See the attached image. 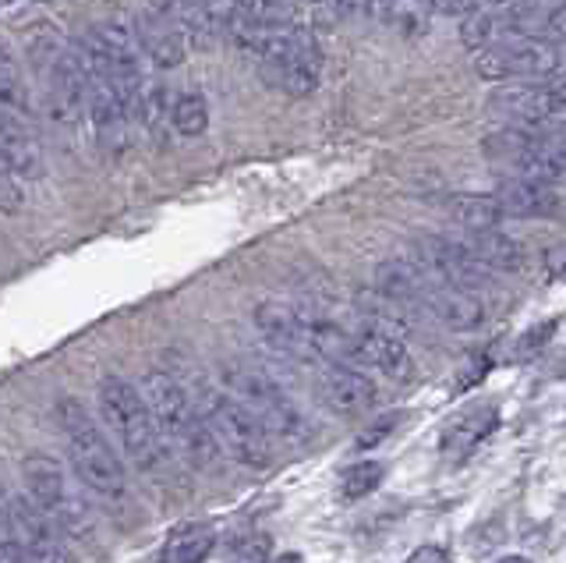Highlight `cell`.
I'll list each match as a JSON object with an SVG mask.
<instances>
[{"label": "cell", "instance_id": "obj_30", "mask_svg": "<svg viewBox=\"0 0 566 563\" xmlns=\"http://www.w3.org/2000/svg\"><path fill=\"white\" fill-rule=\"evenodd\" d=\"M0 563H25L22 550L14 542V528H11V507H8V492L0 486Z\"/></svg>", "mask_w": 566, "mask_h": 563}, {"label": "cell", "instance_id": "obj_20", "mask_svg": "<svg viewBox=\"0 0 566 563\" xmlns=\"http://www.w3.org/2000/svg\"><path fill=\"white\" fill-rule=\"evenodd\" d=\"M457 241L464 244L489 273H517L524 267L521 244L510 234H503L500 227H492V231H464Z\"/></svg>", "mask_w": 566, "mask_h": 563}, {"label": "cell", "instance_id": "obj_19", "mask_svg": "<svg viewBox=\"0 0 566 563\" xmlns=\"http://www.w3.org/2000/svg\"><path fill=\"white\" fill-rule=\"evenodd\" d=\"M500 426V411L495 404H471L460 411L447 429H442V453L450 461H464V457L492 436V429Z\"/></svg>", "mask_w": 566, "mask_h": 563}, {"label": "cell", "instance_id": "obj_17", "mask_svg": "<svg viewBox=\"0 0 566 563\" xmlns=\"http://www.w3.org/2000/svg\"><path fill=\"white\" fill-rule=\"evenodd\" d=\"M135 43L142 50V58H149L156 67H177L188 58V40L185 32L170 25L167 19H159L153 11H142L135 22Z\"/></svg>", "mask_w": 566, "mask_h": 563}, {"label": "cell", "instance_id": "obj_22", "mask_svg": "<svg viewBox=\"0 0 566 563\" xmlns=\"http://www.w3.org/2000/svg\"><path fill=\"white\" fill-rule=\"evenodd\" d=\"M149 11L159 14V19H167L170 25L181 29L188 46L191 43L209 46L212 40L220 37V29L212 25V19H209L206 8H202V0H149Z\"/></svg>", "mask_w": 566, "mask_h": 563}, {"label": "cell", "instance_id": "obj_13", "mask_svg": "<svg viewBox=\"0 0 566 563\" xmlns=\"http://www.w3.org/2000/svg\"><path fill=\"white\" fill-rule=\"evenodd\" d=\"M347 365L379 368L389 379H407L415 373L403 333H394L376 323H358L354 330H347Z\"/></svg>", "mask_w": 566, "mask_h": 563}, {"label": "cell", "instance_id": "obj_31", "mask_svg": "<svg viewBox=\"0 0 566 563\" xmlns=\"http://www.w3.org/2000/svg\"><path fill=\"white\" fill-rule=\"evenodd\" d=\"M206 14L212 19L220 32H230V22H234V0H202Z\"/></svg>", "mask_w": 566, "mask_h": 563}, {"label": "cell", "instance_id": "obj_3", "mask_svg": "<svg viewBox=\"0 0 566 563\" xmlns=\"http://www.w3.org/2000/svg\"><path fill=\"white\" fill-rule=\"evenodd\" d=\"M248 50H255L265 82L287 96H312L323 82V46L301 22L259 29Z\"/></svg>", "mask_w": 566, "mask_h": 563}, {"label": "cell", "instance_id": "obj_34", "mask_svg": "<svg viewBox=\"0 0 566 563\" xmlns=\"http://www.w3.org/2000/svg\"><path fill=\"white\" fill-rule=\"evenodd\" d=\"M273 563H305V560H301L297 553H283V556H276Z\"/></svg>", "mask_w": 566, "mask_h": 563}, {"label": "cell", "instance_id": "obj_9", "mask_svg": "<svg viewBox=\"0 0 566 563\" xmlns=\"http://www.w3.org/2000/svg\"><path fill=\"white\" fill-rule=\"evenodd\" d=\"M563 82H503L500 90H492L489 111L503 117L506 128H524V132H542V135H559L563 125Z\"/></svg>", "mask_w": 566, "mask_h": 563}, {"label": "cell", "instance_id": "obj_35", "mask_svg": "<svg viewBox=\"0 0 566 563\" xmlns=\"http://www.w3.org/2000/svg\"><path fill=\"white\" fill-rule=\"evenodd\" d=\"M500 563H531V560L527 556H503Z\"/></svg>", "mask_w": 566, "mask_h": 563}, {"label": "cell", "instance_id": "obj_2", "mask_svg": "<svg viewBox=\"0 0 566 563\" xmlns=\"http://www.w3.org/2000/svg\"><path fill=\"white\" fill-rule=\"evenodd\" d=\"M57 418L71 450V465L78 471V482L103 503L128 500V471H124V461L111 447V439L103 436V429L96 426V418L88 415L85 404L75 397H64Z\"/></svg>", "mask_w": 566, "mask_h": 563}, {"label": "cell", "instance_id": "obj_10", "mask_svg": "<svg viewBox=\"0 0 566 563\" xmlns=\"http://www.w3.org/2000/svg\"><path fill=\"white\" fill-rule=\"evenodd\" d=\"M474 72L485 82H548L559 79V43L542 37H506L474 54Z\"/></svg>", "mask_w": 566, "mask_h": 563}, {"label": "cell", "instance_id": "obj_12", "mask_svg": "<svg viewBox=\"0 0 566 563\" xmlns=\"http://www.w3.org/2000/svg\"><path fill=\"white\" fill-rule=\"evenodd\" d=\"M255 330L262 341L283 358L323 365V347H318V315L301 312L287 302H262L255 309Z\"/></svg>", "mask_w": 566, "mask_h": 563}, {"label": "cell", "instance_id": "obj_23", "mask_svg": "<svg viewBox=\"0 0 566 563\" xmlns=\"http://www.w3.org/2000/svg\"><path fill=\"white\" fill-rule=\"evenodd\" d=\"M212 545H217V532L209 524H185L167 535L156 563H202Z\"/></svg>", "mask_w": 566, "mask_h": 563}, {"label": "cell", "instance_id": "obj_11", "mask_svg": "<svg viewBox=\"0 0 566 563\" xmlns=\"http://www.w3.org/2000/svg\"><path fill=\"white\" fill-rule=\"evenodd\" d=\"M40 61H43V96L53 125L78 128L85 121V72L78 50L53 40L40 46Z\"/></svg>", "mask_w": 566, "mask_h": 563}, {"label": "cell", "instance_id": "obj_15", "mask_svg": "<svg viewBox=\"0 0 566 563\" xmlns=\"http://www.w3.org/2000/svg\"><path fill=\"white\" fill-rule=\"evenodd\" d=\"M82 72H85V117L93 121L96 143L103 146V153L120 156L128 149V132H132L128 107H124L120 96L114 93V85L99 72H88L85 64H82Z\"/></svg>", "mask_w": 566, "mask_h": 563}, {"label": "cell", "instance_id": "obj_16", "mask_svg": "<svg viewBox=\"0 0 566 563\" xmlns=\"http://www.w3.org/2000/svg\"><path fill=\"white\" fill-rule=\"evenodd\" d=\"M318 379H323V394H326L333 411H340L347 418L376 411V397H379L376 383H371L365 373H358L354 365L323 362V373H318Z\"/></svg>", "mask_w": 566, "mask_h": 563}, {"label": "cell", "instance_id": "obj_18", "mask_svg": "<svg viewBox=\"0 0 566 563\" xmlns=\"http://www.w3.org/2000/svg\"><path fill=\"white\" fill-rule=\"evenodd\" d=\"M495 206H500L503 220L517 217V220H538V217H553L559 209L556 188L538 185V181H524V178H506L495 188Z\"/></svg>", "mask_w": 566, "mask_h": 563}, {"label": "cell", "instance_id": "obj_32", "mask_svg": "<svg viewBox=\"0 0 566 563\" xmlns=\"http://www.w3.org/2000/svg\"><path fill=\"white\" fill-rule=\"evenodd\" d=\"M429 8L439 11V14H450V19H457V14H471L478 8V0H429Z\"/></svg>", "mask_w": 566, "mask_h": 563}, {"label": "cell", "instance_id": "obj_26", "mask_svg": "<svg viewBox=\"0 0 566 563\" xmlns=\"http://www.w3.org/2000/svg\"><path fill=\"white\" fill-rule=\"evenodd\" d=\"M429 14H432L429 0H389L376 19L397 25L407 37H418V32H424V25H429Z\"/></svg>", "mask_w": 566, "mask_h": 563}, {"label": "cell", "instance_id": "obj_6", "mask_svg": "<svg viewBox=\"0 0 566 563\" xmlns=\"http://www.w3.org/2000/svg\"><path fill=\"white\" fill-rule=\"evenodd\" d=\"M223 390L234 397L241 408H248L265 436L283 439L287 447H301L312 439L308 418L301 415L297 404L280 390V386L252 365H223Z\"/></svg>", "mask_w": 566, "mask_h": 563}, {"label": "cell", "instance_id": "obj_8", "mask_svg": "<svg viewBox=\"0 0 566 563\" xmlns=\"http://www.w3.org/2000/svg\"><path fill=\"white\" fill-rule=\"evenodd\" d=\"M485 156L503 167L510 178H524V181H538L556 188L563 181V138L559 135H542V132H524V128H500L492 132L482 143Z\"/></svg>", "mask_w": 566, "mask_h": 563}, {"label": "cell", "instance_id": "obj_36", "mask_svg": "<svg viewBox=\"0 0 566 563\" xmlns=\"http://www.w3.org/2000/svg\"><path fill=\"white\" fill-rule=\"evenodd\" d=\"M29 4H43V0H29Z\"/></svg>", "mask_w": 566, "mask_h": 563}, {"label": "cell", "instance_id": "obj_4", "mask_svg": "<svg viewBox=\"0 0 566 563\" xmlns=\"http://www.w3.org/2000/svg\"><path fill=\"white\" fill-rule=\"evenodd\" d=\"M99 411L106 418V426H111L120 439V450L124 457L142 468V471H159L167 461V444L164 436H159L156 421H153V411L146 397L135 383H128L124 376H103L99 379Z\"/></svg>", "mask_w": 566, "mask_h": 563}, {"label": "cell", "instance_id": "obj_5", "mask_svg": "<svg viewBox=\"0 0 566 563\" xmlns=\"http://www.w3.org/2000/svg\"><path fill=\"white\" fill-rule=\"evenodd\" d=\"M22 479H25V497L43 510L46 521L57 528L67 542H96V518L88 510V500L71 486L64 465L57 457L43 450L29 453L22 461Z\"/></svg>", "mask_w": 566, "mask_h": 563}, {"label": "cell", "instance_id": "obj_14", "mask_svg": "<svg viewBox=\"0 0 566 563\" xmlns=\"http://www.w3.org/2000/svg\"><path fill=\"white\" fill-rule=\"evenodd\" d=\"M14 542L25 563H75L64 535L46 521V514L29 497H8Z\"/></svg>", "mask_w": 566, "mask_h": 563}, {"label": "cell", "instance_id": "obj_25", "mask_svg": "<svg viewBox=\"0 0 566 563\" xmlns=\"http://www.w3.org/2000/svg\"><path fill=\"white\" fill-rule=\"evenodd\" d=\"M170 125L177 128V135L195 138L209 128V107L199 93H181L170 103Z\"/></svg>", "mask_w": 566, "mask_h": 563}, {"label": "cell", "instance_id": "obj_28", "mask_svg": "<svg viewBox=\"0 0 566 563\" xmlns=\"http://www.w3.org/2000/svg\"><path fill=\"white\" fill-rule=\"evenodd\" d=\"M382 482V465L379 461H358L344 471V482H340V497L344 500H361L368 497L371 489Z\"/></svg>", "mask_w": 566, "mask_h": 563}, {"label": "cell", "instance_id": "obj_29", "mask_svg": "<svg viewBox=\"0 0 566 563\" xmlns=\"http://www.w3.org/2000/svg\"><path fill=\"white\" fill-rule=\"evenodd\" d=\"M227 563H270V535H241L230 545Z\"/></svg>", "mask_w": 566, "mask_h": 563}, {"label": "cell", "instance_id": "obj_33", "mask_svg": "<svg viewBox=\"0 0 566 563\" xmlns=\"http://www.w3.org/2000/svg\"><path fill=\"white\" fill-rule=\"evenodd\" d=\"M403 563H453V560H450L447 550H442V545H418V550Z\"/></svg>", "mask_w": 566, "mask_h": 563}, {"label": "cell", "instance_id": "obj_1", "mask_svg": "<svg viewBox=\"0 0 566 563\" xmlns=\"http://www.w3.org/2000/svg\"><path fill=\"white\" fill-rule=\"evenodd\" d=\"M142 397L149 404L153 421L159 436H164L167 450H177L191 468H202V471L220 468L223 453L217 447V439L209 436L199 408L191 404V394L181 383L167 373H149L142 379Z\"/></svg>", "mask_w": 566, "mask_h": 563}, {"label": "cell", "instance_id": "obj_7", "mask_svg": "<svg viewBox=\"0 0 566 563\" xmlns=\"http://www.w3.org/2000/svg\"><path fill=\"white\" fill-rule=\"evenodd\" d=\"M199 408L209 436L217 439V447L223 457H230L241 468H270L273 465V439L265 436V429L248 415V408L230 397L227 390H217V386H202L199 400H191Z\"/></svg>", "mask_w": 566, "mask_h": 563}, {"label": "cell", "instance_id": "obj_21", "mask_svg": "<svg viewBox=\"0 0 566 563\" xmlns=\"http://www.w3.org/2000/svg\"><path fill=\"white\" fill-rule=\"evenodd\" d=\"M0 125H32L29 82L4 43H0Z\"/></svg>", "mask_w": 566, "mask_h": 563}, {"label": "cell", "instance_id": "obj_24", "mask_svg": "<svg viewBox=\"0 0 566 563\" xmlns=\"http://www.w3.org/2000/svg\"><path fill=\"white\" fill-rule=\"evenodd\" d=\"M450 217L464 231H492V227L503 223V213L492 196H457L450 199Z\"/></svg>", "mask_w": 566, "mask_h": 563}, {"label": "cell", "instance_id": "obj_27", "mask_svg": "<svg viewBox=\"0 0 566 563\" xmlns=\"http://www.w3.org/2000/svg\"><path fill=\"white\" fill-rule=\"evenodd\" d=\"M170 103L174 100L164 85H153V90H146V100H142V111H138V121L149 128V135L159 146L167 143V128H174L170 125Z\"/></svg>", "mask_w": 566, "mask_h": 563}]
</instances>
